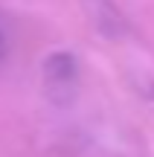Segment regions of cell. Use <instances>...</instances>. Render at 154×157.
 Wrapping results in <instances>:
<instances>
[{"mask_svg": "<svg viewBox=\"0 0 154 157\" xmlns=\"http://www.w3.org/2000/svg\"><path fill=\"white\" fill-rule=\"evenodd\" d=\"M81 3H85L87 15H90L93 26H96L102 35L119 38V35L128 32V23H125V17H122V12L116 9L111 0H81Z\"/></svg>", "mask_w": 154, "mask_h": 157, "instance_id": "obj_2", "label": "cell"}, {"mask_svg": "<svg viewBox=\"0 0 154 157\" xmlns=\"http://www.w3.org/2000/svg\"><path fill=\"white\" fill-rule=\"evenodd\" d=\"M79 84V64L70 52H52L44 61V87L55 102H67Z\"/></svg>", "mask_w": 154, "mask_h": 157, "instance_id": "obj_1", "label": "cell"}, {"mask_svg": "<svg viewBox=\"0 0 154 157\" xmlns=\"http://www.w3.org/2000/svg\"><path fill=\"white\" fill-rule=\"evenodd\" d=\"M6 52H9V38H6V32L0 29V64L6 61Z\"/></svg>", "mask_w": 154, "mask_h": 157, "instance_id": "obj_3", "label": "cell"}]
</instances>
